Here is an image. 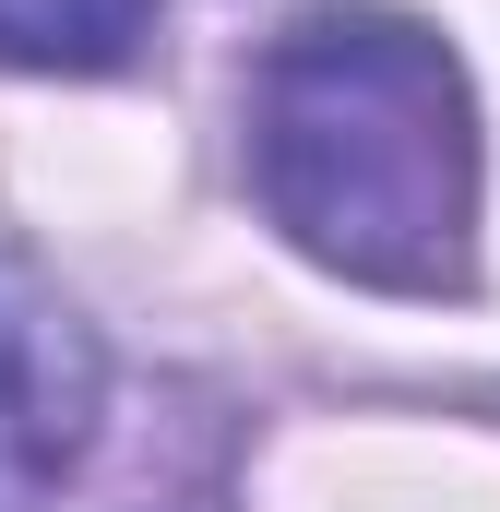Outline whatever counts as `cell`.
Returning <instances> with one entry per match:
<instances>
[{"label": "cell", "instance_id": "cell-2", "mask_svg": "<svg viewBox=\"0 0 500 512\" xmlns=\"http://www.w3.org/2000/svg\"><path fill=\"white\" fill-rule=\"evenodd\" d=\"M96 429H108L96 322L0 251V512H60V489L96 453Z\"/></svg>", "mask_w": 500, "mask_h": 512}, {"label": "cell", "instance_id": "cell-1", "mask_svg": "<svg viewBox=\"0 0 500 512\" xmlns=\"http://www.w3.org/2000/svg\"><path fill=\"white\" fill-rule=\"evenodd\" d=\"M250 191L286 251L381 298L477 286V84L381 0L298 12L250 72Z\"/></svg>", "mask_w": 500, "mask_h": 512}, {"label": "cell", "instance_id": "cell-3", "mask_svg": "<svg viewBox=\"0 0 500 512\" xmlns=\"http://www.w3.org/2000/svg\"><path fill=\"white\" fill-rule=\"evenodd\" d=\"M155 48V0H0V72L96 84Z\"/></svg>", "mask_w": 500, "mask_h": 512}]
</instances>
